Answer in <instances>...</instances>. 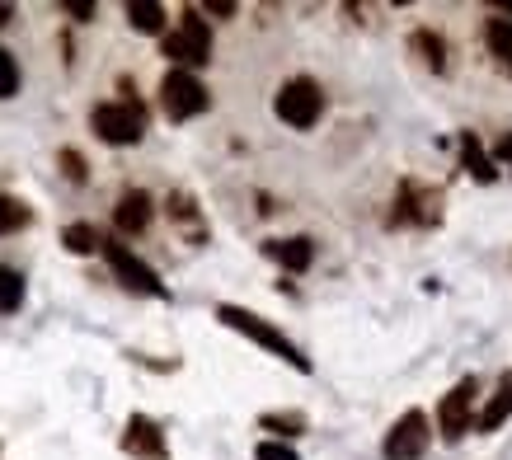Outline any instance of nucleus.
Returning <instances> with one entry per match:
<instances>
[{
    "instance_id": "27",
    "label": "nucleus",
    "mask_w": 512,
    "mask_h": 460,
    "mask_svg": "<svg viewBox=\"0 0 512 460\" xmlns=\"http://www.w3.org/2000/svg\"><path fill=\"white\" fill-rule=\"evenodd\" d=\"M207 10H212V15H235L231 0H207Z\"/></svg>"
},
{
    "instance_id": "26",
    "label": "nucleus",
    "mask_w": 512,
    "mask_h": 460,
    "mask_svg": "<svg viewBox=\"0 0 512 460\" xmlns=\"http://www.w3.org/2000/svg\"><path fill=\"white\" fill-rule=\"evenodd\" d=\"M494 155H498V160H512V132H503V141L494 146Z\"/></svg>"
},
{
    "instance_id": "1",
    "label": "nucleus",
    "mask_w": 512,
    "mask_h": 460,
    "mask_svg": "<svg viewBox=\"0 0 512 460\" xmlns=\"http://www.w3.org/2000/svg\"><path fill=\"white\" fill-rule=\"evenodd\" d=\"M217 320L226 324V329H235V334H245L249 343H259V348H268L273 357H282L287 367H296V371H311V362L301 357V348H296L292 338L282 334V329H273L268 320H259L254 310H245V306H217Z\"/></svg>"
},
{
    "instance_id": "24",
    "label": "nucleus",
    "mask_w": 512,
    "mask_h": 460,
    "mask_svg": "<svg viewBox=\"0 0 512 460\" xmlns=\"http://www.w3.org/2000/svg\"><path fill=\"white\" fill-rule=\"evenodd\" d=\"M254 460H301L287 442H259V451H254Z\"/></svg>"
},
{
    "instance_id": "4",
    "label": "nucleus",
    "mask_w": 512,
    "mask_h": 460,
    "mask_svg": "<svg viewBox=\"0 0 512 460\" xmlns=\"http://www.w3.org/2000/svg\"><path fill=\"white\" fill-rule=\"evenodd\" d=\"M160 108H165L170 123H188V118H198L207 108V85L193 71H170L160 80Z\"/></svg>"
},
{
    "instance_id": "15",
    "label": "nucleus",
    "mask_w": 512,
    "mask_h": 460,
    "mask_svg": "<svg viewBox=\"0 0 512 460\" xmlns=\"http://www.w3.org/2000/svg\"><path fill=\"white\" fill-rule=\"evenodd\" d=\"M414 52H419L423 62L433 66V71H447V43H442V33H433V29H414Z\"/></svg>"
},
{
    "instance_id": "8",
    "label": "nucleus",
    "mask_w": 512,
    "mask_h": 460,
    "mask_svg": "<svg viewBox=\"0 0 512 460\" xmlns=\"http://www.w3.org/2000/svg\"><path fill=\"white\" fill-rule=\"evenodd\" d=\"M470 399H475V376H470V381H461L447 399H442L437 423H442V437H447V442H461V437L470 432Z\"/></svg>"
},
{
    "instance_id": "2",
    "label": "nucleus",
    "mask_w": 512,
    "mask_h": 460,
    "mask_svg": "<svg viewBox=\"0 0 512 460\" xmlns=\"http://www.w3.org/2000/svg\"><path fill=\"white\" fill-rule=\"evenodd\" d=\"M273 108H278V118L287 127H315L320 123V113H325V94H320V85L315 80H306V76H296V80H287L278 90V99H273Z\"/></svg>"
},
{
    "instance_id": "19",
    "label": "nucleus",
    "mask_w": 512,
    "mask_h": 460,
    "mask_svg": "<svg viewBox=\"0 0 512 460\" xmlns=\"http://www.w3.org/2000/svg\"><path fill=\"white\" fill-rule=\"evenodd\" d=\"M19 306H24V277L0 263V315H10V310H19Z\"/></svg>"
},
{
    "instance_id": "17",
    "label": "nucleus",
    "mask_w": 512,
    "mask_h": 460,
    "mask_svg": "<svg viewBox=\"0 0 512 460\" xmlns=\"http://www.w3.org/2000/svg\"><path fill=\"white\" fill-rule=\"evenodd\" d=\"M484 43H489V52L512 71V19H489V24H484Z\"/></svg>"
},
{
    "instance_id": "25",
    "label": "nucleus",
    "mask_w": 512,
    "mask_h": 460,
    "mask_svg": "<svg viewBox=\"0 0 512 460\" xmlns=\"http://www.w3.org/2000/svg\"><path fill=\"white\" fill-rule=\"evenodd\" d=\"M66 15L90 19V15H94V0H66Z\"/></svg>"
},
{
    "instance_id": "7",
    "label": "nucleus",
    "mask_w": 512,
    "mask_h": 460,
    "mask_svg": "<svg viewBox=\"0 0 512 460\" xmlns=\"http://www.w3.org/2000/svg\"><path fill=\"white\" fill-rule=\"evenodd\" d=\"M386 460H419L423 451H428V418L419 414V409H409V414L395 423V428L386 432Z\"/></svg>"
},
{
    "instance_id": "9",
    "label": "nucleus",
    "mask_w": 512,
    "mask_h": 460,
    "mask_svg": "<svg viewBox=\"0 0 512 460\" xmlns=\"http://www.w3.org/2000/svg\"><path fill=\"white\" fill-rule=\"evenodd\" d=\"M123 451L127 456H141V460H165V432L160 423H151L146 414H132L127 418V432H123Z\"/></svg>"
},
{
    "instance_id": "20",
    "label": "nucleus",
    "mask_w": 512,
    "mask_h": 460,
    "mask_svg": "<svg viewBox=\"0 0 512 460\" xmlns=\"http://www.w3.org/2000/svg\"><path fill=\"white\" fill-rule=\"evenodd\" d=\"M29 226V202L19 198H0V235H15Z\"/></svg>"
},
{
    "instance_id": "3",
    "label": "nucleus",
    "mask_w": 512,
    "mask_h": 460,
    "mask_svg": "<svg viewBox=\"0 0 512 460\" xmlns=\"http://www.w3.org/2000/svg\"><path fill=\"white\" fill-rule=\"evenodd\" d=\"M165 57L174 62V71H188V66H207L212 62V29L202 24L193 10L184 15V24L174 33H165Z\"/></svg>"
},
{
    "instance_id": "28",
    "label": "nucleus",
    "mask_w": 512,
    "mask_h": 460,
    "mask_svg": "<svg viewBox=\"0 0 512 460\" xmlns=\"http://www.w3.org/2000/svg\"><path fill=\"white\" fill-rule=\"evenodd\" d=\"M10 15H15V10H10V5H0V29L10 24Z\"/></svg>"
},
{
    "instance_id": "23",
    "label": "nucleus",
    "mask_w": 512,
    "mask_h": 460,
    "mask_svg": "<svg viewBox=\"0 0 512 460\" xmlns=\"http://www.w3.org/2000/svg\"><path fill=\"white\" fill-rule=\"evenodd\" d=\"M62 169H66V179H71V184H85V174H90L80 151H62Z\"/></svg>"
},
{
    "instance_id": "14",
    "label": "nucleus",
    "mask_w": 512,
    "mask_h": 460,
    "mask_svg": "<svg viewBox=\"0 0 512 460\" xmlns=\"http://www.w3.org/2000/svg\"><path fill=\"white\" fill-rule=\"evenodd\" d=\"M127 24L137 33H160L165 29V5H156V0H127Z\"/></svg>"
},
{
    "instance_id": "13",
    "label": "nucleus",
    "mask_w": 512,
    "mask_h": 460,
    "mask_svg": "<svg viewBox=\"0 0 512 460\" xmlns=\"http://www.w3.org/2000/svg\"><path fill=\"white\" fill-rule=\"evenodd\" d=\"M512 418V371L498 381V395L484 404V414H480V432H494V428H503Z\"/></svg>"
},
{
    "instance_id": "5",
    "label": "nucleus",
    "mask_w": 512,
    "mask_h": 460,
    "mask_svg": "<svg viewBox=\"0 0 512 460\" xmlns=\"http://www.w3.org/2000/svg\"><path fill=\"white\" fill-rule=\"evenodd\" d=\"M90 123L109 146H132L146 132V113H141L137 99H123V104H99L90 113Z\"/></svg>"
},
{
    "instance_id": "6",
    "label": "nucleus",
    "mask_w": 512,
    "mask_h": 460,
    "mask_svg": "<svg viewBox=\"0 0 512 460\" xmlns=\"http://www.w3.org/2000/svg\"><path fill=\"white\" fill-rule=\"evenodd\" d=\"M99 249H104V259H109L113 277L123 282L127 292H141V296H165V282L156 277V268H146V263H141L127 245H118V240H104Z\"/></svg>"
},
{
    "instance_id": "10",
    "label": "nucleus",
    "mask_w": 512,
    "mask_h": 460,
    "mask_svg": "<svg viewBox=\"0 0 512 460\" xmlns=\"http://www.w3.org/2000/svg\"><path fill=\"white\" fill-rule=\"evenodd\" d=\"M395 226H404V221H419V226H428V221H437V193H423L419 184H404L400 188V202H395V216H390Z\"/></svg>"
},
{
    "instance_id": "18",
    "label": "nucleus",
    "mask_w": 512,
    "mask_h": 460,
    "mask_svg": "<svg viewBox=\"0 0 512 460\" xmlns=\"http://www.w3.org/2000/svg\"><path fill=\"white\" fill-rule=\"evenodd\" d=\"M62 245L71 249V254H94V249L104 245V235L90 226V221H76V226L62 230Z\"/></svg>"
},
{
    "instance_id": "21",
    "label": "nucleus",
    "mask_w": 512,
    "mask_h": 460,
    "mask_svg": "<svg viewBox=\"0 0 512 460\" xmlns=\"http://www.w3.org/2000/svg\"><path fill=\"white\" fill-rule=\"evenodd\" d=\"M259 428L282 432V437H296V432H306V418L301 414H264L259 418Z\"/></svg>"
},
{
    "instance_id": "22",
    "label": "nucleus",
    "mask_w": 512,
    "mask_h": 460,
    "mask_svg": "<svg viewBox=\"0 0 512 460\" xmlns=\"http://www.w3.org/2000/svg\"><path fill=\"white\" fill-rule=\"evenodd\" d=\"M15 90H19V62L0 47V99H10Z\"/></svg>"
},
{
    "instance_id": "12",
    "label": "nucleus",
    "mask_w": 512,
    "mask_h": 460,
    "mask_svg": "<svg viewBox=\"0 0 512 460\" xmlns=\"http://www.w3.org/2000/svg\"><path fill=\"white\" fill-rule=\"evenodd\" d=\"M264 254H268V259H278L287 273H306V268H311V259H315V245L306 240V235H292V240H268Z\"/></svg>"
},
{
    "instance_id": "11",
    "label": "nucleus",
    "mask_w": 512,
    "mask_h": 460,
    "mask_svg": "<svg viewBox=\"0 0 512 460\" xmlns=\"http://www.w3.org/2000/svg\"><path fill=\"white\" fill-rule=\"evenodd\" d=\"M151 212H156L151 198H146L141 188H127L123 198H118V207H113V221H118L123 235H141V230L151 226Z\"/></svg>"
},
{
    "instance_id": "16",
    "label": "nucleus",
    "mask_w": 512,
    "mask_h": 460,
    "mask_svg": "<svg viewBox=\"0 0 512 460\" xmlns=\"http://www.w3.org/2000/svg\"><path fill=\"white\" fill-rule=\"evenodd\" d=\"M461 155H466V169L475 174V179H480V184H494V179H498L494 160H489V155L480 151V141H475V132H466V137H461Z\"/></svg>"
}]
</instances>
